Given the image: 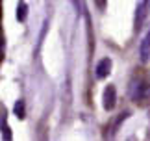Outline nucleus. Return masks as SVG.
<instances>
[{
	"instance_id": "obj_4",
	"label": "nucleus",
	"mask_w": 150,
	"mask_h": 141,
	"mask_svg": "<svg viewBox=\"0 0 150 141\" xmlns=\"http://www.w3.org/2000/svg\"><path fill=\"white\" fill-rule=\"evenodd\" d=\"M139 56H141L143 63H146L150 60V32H146V35L143 37L141 45H139Z\"/></svg>"
},
{
	"instance_id": "obj_8",
	"label": "nucleus",
	"mask_w": 150,
	"mask_h": 141,
	"mask_svg": "<svg viewBox=\"0 0 150 141\" xmlns=\"http://www.w3.org/2000/svg\"><path fill=\"white\" fill-rule=\"evenodd\" d=\"M71 2H72L74 8H76V11H80V0H71Z\"/></svg>"
},
{
	"instance_id": "obj_3",
	"label": "nucleus",
	"mask_w": 150,
	"mask_h": 141,
	"mask_svg": "<svg viewBox=\"0 0 150 141\" xmlns=\"http://www.w3.org/2000/svg\"><path fill=\"white\" fill-rule=\"evenodd\" d=\"M111 65H113V61H111V58H104V60H100L98 63H96V67H95V73H96V78H106V76L111 73Z\"/></svg>"
},
{
	"instance_id": "obj_7",
	"label": "nucleus",
	"mask_w": 150,
	"mask_h": 141,
	"mask_svg": "<svg viewBox=\"0 0 150 141\" xmlns=\"http://www.w3.org/2000/svg\"><path fill=\"white\" fill-rule=\"evenodd\" d=\"M0 128H2V139L11 141V132H9V126L6 125V122H2V125H0Z\"/></svg>"
},
{
	"instance_id": "obj_6",
	"label": "nucleus",
	"mask_w": 150,
	"mask_h": 141,
	"mask_svg": "<svg viewBox=\"0 0 150 141\" xmlns=\"http://www.w3.org/2000/svg\"><path fill=\"white\" fill-rule=\"evenodd\" d=\"M13 111H15V115L22 121V119L26 117V102L22 100V98H21V100H17L15 106H13Z\"/></svg>"
},
{
	"instance_id": "obj_1",
	"label": "nucleus",
	"mask_w": 150,
	"mask_h": 141,
	"mask_svg": "<svg viewBox=\"0 0 150 141\" xmlns=\"http://www.w3.org/2000/svg\"><path fill=\"white\" fill-rule=\"evenodd\" d=\"M130 95L135 102H143V100H148L150 98V84L143 80H134L130 85Z\"/></svg>"
},
{
	"instance_id": "obj_2",
	"label": "nucleus",
	"mask_w": 150,
	"mask_h": 141,
	"mask_svg": "<svg viewBox=\"0 0 150 141\" xmlns=\"http://www.w3.org/2000/svg\"><path fill=\"white\" fill-rule=\"evenodd\" d=\"M102 104H104V110L106 111H111L115 108V104H117V89H115V85H106V89H104V95H102Z\"/></svg>"
},
{
	"instance_id": "obj_5",
	"label": "nucleus",
	"mask_w": 150,
	"mask_h": 141,
	"mask_svg": "<svg viewBox=\"0 0 150 141\" xmlns=\"http://www.w3.org/2000/svg\"><path fill=\"white\" fill-rule=\"evenodd\" d=\"M26 17H28V4L24 0H19V4H17V21L24 22Z\"/></svg>"
}]
</instances>
